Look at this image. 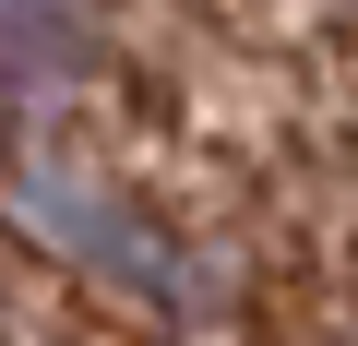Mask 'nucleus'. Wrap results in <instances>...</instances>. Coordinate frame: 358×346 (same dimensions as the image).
Wrapping results in <instances>:
<instances>
[{"instance_id":"nucleus-1","label":"nucleus","mask_w":358,"mask_h":346,"mask_svg":"<svg viewBox=\"0 0 358 346\" xmlns=\"http://www.w3.org/2000/svg\"><path fill=\"white\" fill-rule=\"evenodd\" d=\"M72 24H84L72 0H0V60H24V72H36V60L72 48Z\"/></svg>"}]
</instances>
